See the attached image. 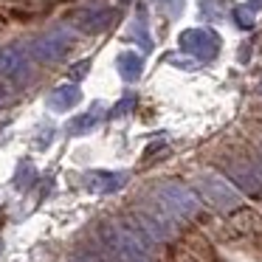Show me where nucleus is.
Segmentation results:
<instances>
[{
    "mask_svg": "<svg viewBox=\"0 0 262 262\" xmlns=\"http://www.w3.org/2000/svg\"><path fill=\"white\" fill-rule=\"evenodd\" d=\"M149 194H152V198L158 200V203L164 206L175 220H189V217L200 214L198 194H194L192 189H186L183 183H178V181H161Z\"/></svg>",
    "mask_w": 262,
    "mask_h": 262,
    "instance_id": "nucleus-3",
    "label": "nucleus"
},
{
    "mask_svg": "<svg viewBox=\"0 0 262 262\" xmlns=\"http://www.w3.org/2000/svg\"><path fill=\"white\" fill-rule=\"evenodd\" d=\"M133 37H136V40L141 42V46L147 48V51L152 48V40H149L147 29H144V17H138V20H136V29H133Z\"/></svg>",
    "mask_w": 262,
    "mask_h": 262,
    "instance_id": "nucleus-15",
    "label": "nucleus"
},
{
    "mask_svg": "<svg viewBox=\"0 0 262 262\" xmlns=\"http://www.w3.org/2000/svg\"><path fill=\"white\" fill-rule=\"evenodd\" d=\"M110 20V12H99V14H88V17H82V29L93 31V29H102L104 23Z\"/></svg>",
    "mask_w": 262,
    "mask_h": 262,
    "instance_id": "nucleus-13",
    "label": "nucleus"
},
{
    "mask_svg": "<svg viewBox=\"0 0 262 262\" xmlns=\"http://www.w3.org/2000/svg\"><path fill=\"white\" fill-rule=\"evenodd\" d=\"M194 189L220 211L234 209V206L239 203V192L226 181V178L217 175V172H200V175L194 178Z\"/></svg>",
    "mask_w": 262,
    "mask_h": 262,
    "instance_id": "nucleus-4",
    "label": "nucleus"
},
{
    "mask_svg": "<svg viewBox=\"0 0 262 262\" xmlns=\"http://www.w3.org/2000/svg\"><path fill=\"white\" fill-rule=\"evenodd\" d=\"M79 99H82V93H79L76 85H62V88H57V91L48 96V107L57 110V113H65V110H71Z\"/></svg>",
    "mask_w": 262,
    "mask_h": 262,
    "instance_id": "nucleus-10",
    "label": "nucleus"
},
{
    "mask_svg": "<svg viewBox=\"0 0 262 262\" xmlns=\"http://www.w3.org/2000/svg\"><path fill=\"white\" fill-rule=\"evenodd\" d=\"M259 91H262V85H259Z\"/></svg>",
    "mask_w": 262,
    "mask_h": 262,
    "instance_id": "nucleus-22",
    "label": "nucleus"
},
{
    "mask_svg": "<svg viewBox=\"0 0 262 262\" xmlns=\"http://www.w3.org/2000/svg\"><path fill=\"white\" fill-rule=\"evenodd\" d=\"M96 124H99V110H91V113H85V116H79V119L71 121L68 133L71 136H82V133H91Z\"/></svg>",
    "mask_w": 262,
    "mask_h": 262,
    "instance_id": "nucleus-12",
    "label": "nucleus"
},
{
    "mask_svg": "<svg viewBox=\"0 0 262 262\" xmlns=\"http://www.w3.org/2000/svg\"><path fill=\"white\" fill-rule=\"evenodd\" d=\"M71 262H104V256L102 254H96V251H79V254H74L71 256Z\"/></svg>",
    "mask_w": 262,
    "mask_h": 262,
    "instance_id": "nucleus-16",
    "label": "nucleus"
},
{
    "mask_svg": "<svg viewBox=\"0 0 262 262\" xmlns=\"http://www.w3.org/2000/svg\"><path fill=\"white\" fill-rule=\"evenodd\" d=\"M141 68H144V62H141L138 54H121L119 57V74L124 76L127 82H136L138 76H141Z\"/></svg>",
    "mask_w": 262,
    "mask_h": 262,
    "instance_id": "nucleus-11",
    "label": "nucleus"
},
{
    "mask_svg": "<svg viewBox=\"0 0 262 262\" xmlns=\"http://www.w3.org/2000/svg\"><path fill=\"white\" fill-rule=\"evenodd\" d=\"M71 31L68 29H59V31H51V34L40 37V40L31 42V57L34 59H42V62H54V59H59L65 51L71 48Z\"/></svg>",
    "mask_w": 262,
    "mask_h": 262,
    "instance_id": "nucleus-7",
    "label": "nucleus"
},
{
    "mask_svg": "<svg viewBox=\"0 0 262 262\" xmlns=\"http://www.w3.org/2000/svg\"><path fill=\"white\" fill-rule=\"evenodd\" d=\"M259 6H262V0H251L248 9H251V12H259Z\"/></svg>",
    "mask_w": 262,
    "mask_h": 262,
    "instance_id": "nucleus-19",
    "label": "nucleus"
},
{
    "mask_svg": "<svg viewBox=\"0 0 262 262\" xmlns=\"http://www.w3.org/2000/svg\"><path fill=\"white\" fill-rule=\"evenodd\" d=\"M102 243L110 262H149V243L130 220H110L102 226Z\"/></svg>",
    "mask_w": 262,
    "mask_h": 262,
    "instance_id": "nucleus-1",
    "label": "nucleus"
},
{
    "mask_svg": "<svg viewBox=\"0 0 262 262\" xmlns=\"http://www.w3.org/2000/svg\"><path fill=\"white\" fill-rule=\"evenodd\" d=\"M155 3H161V6H169V0H155Z\"/></svg>",
    "mask_w": 262,
    "mask_h": 262,
    "instance_id": "nucleus-20",
    "label": "nucleus"
},
{
    "mask_svg": "<svg viewBox=\"0 0 262 262\" xmlns=\"http://www.w3.org/2000/svg\"><path fill=\"white\" fill-rule=\"evenodd\" d=\"M26 71H29V59H26L23 48H6V51H0V76L20 79Z\"/></svg>",
    "mask_w": 262,
    "mask_h": 262,
    "instance_id": "nucleus-9",
    "label": "nucleus"
},
{
    "mask_svg": "<svg viewBox=\"0 0 262 262\" xmlns=\"http://www.w3.org/2000/svg\"><path fill=\"white\" fill-rule=\"evenodd\" d=\"M234 20H237L239 29H254V14H251L248 6H239L237 12H234Z\"/></svg>",
    "mask_w": 262,
    "mask_h": 262,
    "instance_id": "nucleus-14",
    "label": "nucleus"
},
{
    "mask_svg": "<svg viewBox=\"0 0 262 262\" xmlns=\"http://www.w3.org/2000/svg\"><path fill=\"white\" fill-rule=\"evenodd\" d=\"M181 48L186 54H192V57H198L200 62H209L220 51V40L209 29H189L181 34Z\"/></svg>",
    "mask_w": 262,
    "mask_h": 262,
    "instance_id": "nucleus-6",
    "label": "nucleus"
},
{
    "mask_svg": "<svg viewBox=\"0 0 262 262\" xmlns=\"http://www.w3.org/2000/svg\"><path fill=\"white\" fill-rule=\"evenodd\" d=\"M6 99H9V88L3 85V82H0V104L6 102Z\"/></svg>",
    "mask_w": 262,
    "mask_h": 262,
    "instance_id": "nucleus-18",
    "label": "nucleus"
},
{
    "mask_svg": "<svg viewBox=\"0 0 262 262\" xmlns=\"http://www.w3.org/2000/svg\"><path fill=\"white\" fill-rule=\"evenodd\" d=\"M127 220L141 231V237L147 239V243H164V239H169L172 234H175V217H172L149 192L144 194V200L136 206V211H133Z\"/></svg>",
    "mask_w": 262,
    "mask_h": 262,
    "instance_id": "nucleus-2",
    "label": "nucleus"
},
{
    "mask_svg": "<svg viewBox=\"0 0 262 262\" xmlns=\"http://www.w3.org/2000/svg\"><path fill=\"white\" fill-rule=\"evenodd\" d=\"M223 172L237 183L234 189L251 194V198H262V164L245 158H228L223 161Z\"/></svg>",
    "mask_w": 262,
    "mask_h": 262,
    "instance_id": "nucleus-5",
    "label": "nucleus"
},
{
    "mask_svg": "<svg viewBox=\"0 0 262 262\" xmlns=\"http://www.w3.org/2000/svg\"><path fill=\"white\" fill-rule=\"evenodd\" d=\"M259 158H262V144H259ZM259 164H262V161H259Z\"/></svg>",
    "mask_w": 262,
    "mask_h": 262,
    "instance_id": "nucleus-21",
    "label": "nucleus"
},
{
    "mask_svg": "<svg viewBox=\"0 0 262 262\" xmlns=\"http://www.w3.org/2000/svg\"><path fill=\"white\" fill-rule=\"evenodd\" d=\"M88 189L93 194H113L119 192L121 186L127 183V172H104V169H96L85 178Z\"/></svg>",
    "mask_w": 262,
    "mask_h": 262,
    "instance_id": "nucleus-8",
    "label": "nucleus"
},
{
    "mask_svg": "<svg viewBox=\"0 0 262 262\" xmlns=\"http://www.w3.org/2000/svg\"><path fill=\"white\" fill-rule=\"evenodd\" d=\"M29 181H34V169L23 164V166H20V175H17V186H26Z\"/></svg>",
    "mask_w": 262,
    "mask_h": 262,
    "instance_id": "nucleus-17",
    "label": "nucleus"
}]
</instances>
